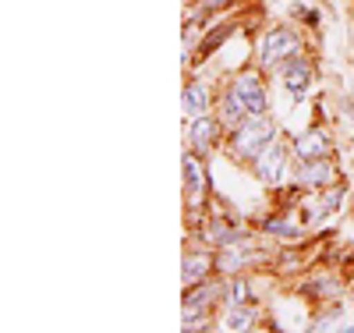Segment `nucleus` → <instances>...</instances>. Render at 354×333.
<instances>
[{
	"instance_id": "nucleus-1",
	"label": "nucleus",
	"mask_w": 354,
	"mask_h": 333,
	"mask_svg": "<svg viewBox=\"0 0 354 333\" xmlns=\"http://www.w3.org/2000/svg\"><path fill=\"white\" fill-rule=\"evenodd\" d=\"M277 138H280V128H277V120L270 114L266 117H248L238 132L227 135V156L234 163H241V167H252L255 156Z\"/></svg>"
},
{
	"instance_id": "nucleus-2",
	"label": "nucleus",
	"mask_w": 354,
	"mask_h": 333,
	"mask_svg": "<svg viewBox=\"0 0 354 333\" xmlns=\"http://www.w3.org/2000/svg\"><path fill=\"white\" fill-rule=\"evenodd\" d=\"M305 53V39H301V28H294V25H273V28H266L259 46H255V60H259V68L262 71H277L280 64H287L290 57H298Z\"/></svg>"
},
{
	"instance_id": "nucleus-3",
	"label": "nucleus",
	"mask_w": 354,
	"mask_h": 333,
	"mask_svg": "<svg viewBox=\"0 0 354 333\" xmlns=\"http://www.w3.org/2000/svg\"><path fill=\"white\" fill-rule=\"evenodd\" d=\"M230 93L238 100L248 117H266L270 114V89H266V78H262V68H245L241 75L230 78Z\"/></svg>"
},
{
	"instance_id": "nucleus-4",
	"label": "nucleus",
	"mask_w": 354,
	"mask_h": 333,
	"mask_svg": "<svg viewBox=\"0 0 354 333\" xmlns=\"http://www.w3.org/2000/svg\"><path fill=\"white\" fill-rule=\"evenodd\" d=\"M270 255L259 252L248 245V237L238 241V245H223V249H213V273H223V277H234L241 273L245 266H255V262H266Z\"/></svg>"
},
{
	"instance_id": "nucleus-5",
	"label": "nucleus",
	"mask_w": 354,
	"mask_h": 333,
	"mask_svg": "<svg viewBox=\"0 0 354 333\" xmlns=\"http://www.w3.org/2000/svg\"><path fill=\"white\" fill-rule=\"evenodd\" d=\"M223 138H227V128H223V120L216 117V110L192 117V125H188V145L195 149L198 156L209 160V153H213Z\"/></svg>"
},
{
	"instance_id": "nucleus-6",
	"label": "nucleus",
	"mask_w": 354,
	"mask_h": 333,
	"mask_svg": "<svg viewBox=\"0 0 354 333\" xmlns=\"http://www.w3.org/2000/svg\"><path fill=\"white\" fill-rule=\"evenodd\" d=\"M287 160H294L290 156V142H283V138H277V142H270L262 149V153L255 156V163H252V174L262 181V185H280V177H283V170H287Z\"/></svg>"
},
{
	"instance_id": "nucleus-7",
	"label": "nucleus",
	"mask_w": 354,
	"mask_h": 333,
	"mask_svg": "<svg viewBox=\"0 0 354 333\" xmlns=\"http://www.w3.org/2000/svg\"><path fill=\"white\" fill-rule=\"evenodd\" d=\"M294 185H301L305 192H326L337 185V167L333 156L326 160H294Z\"/></svg>"
},
{
	"instance_id": "nucleus-8",
	"label": "nucleus",
	"mask_w": 354,
	"mask_h": 333,
	"mask_svg": "<svg viewBox=\"0 0 354 333\" xmlns=\"http://www.w3.org/2000/svg\"><path fill=\"white\" fill-rule=\"evenodd\" d=\"M290 156L294 160H326L333 156V138L326 128H308L290 138Z\"/></svg>"
},
{
	"instance_id": "nucleus-9",
	"label": "nucleus",
	"mask_w": 354,
	"mask_h": 333,
	"mask_svg": "<svg viewBox=\"0 0 354 333\" xmlns=\"http://www.w3.org/2000/svg\"><path fill=\"white\" fill-rule=\"evenodd\" d=\"M181 170H185L188 206H202V199L209 195V174H205V156H198L195 149H188L185 160H181Z\"/></svg>"
},
{
	"instance_id": "nucleus-10",
	"label": "nucleus",
	"mask_w": 354,
	"mask_h": 333,
	"mask_svg": "<svg viewBox=\"0 0 354 333\" xmlns=\"http://www.w3.org/2000/svg\"><path fill=\"white\" fill-rule=\"evenodd\" d=\"M277 75L283 78V85H287L290 96H305L308 85H312V78H315V64H312L305 53H298V57H290L287 64H280Z\"/></svg>"
},
{
	"instance_id": "nucleus-11",
	"label": "nucleus",
	"mask_w": 354,
	"mask_h": 333,
	"mask_svg": "<svg viewBox=\"0 0 354 333\" xmlns=\"http://www.w3.org/2000/svg\"><path fill=\"white\" fill-rule=\"evenodd\" d=\"M209 107H213V89H209V82H202V78L185 82V93H181V110H185V117L209 114Z\"/></svg>"
},
{
	"instance_id": "nucleus-12",
	"label": "nucleus",
	"mask_w": 354,
	"mask_h": 333,
	"mask_svg": "<svg viewBox=\"0 0 354 333\" xmlns=\"http://www.w3.org/2000/svg\"><path fill=\"white\" fill-rule=\"evenodd\" d=\"M220 298H223V284L213 280V277H205V280L185 287V309H209L213 312V305Z\"/></svg>"
},
{
	"instance_id": "nucleus-13",
	"label": "nucleus",
	"mask_w": 354,
	"mask_h": 333,
	"mask_svg": "<svg viewBox=\"0 0 354 333\" xmlns=\"http://www.w3.org/2000/svg\"><path fill=\"white\" fill-rule=\"evenodd\" d=\"M259 227H262V234L280 237V241H287V245H301V241H305V227L301 224H290L287 220V209H280V213H273V217H266Z\"/></svg>"
},
{
	"instance_id": "nucleus-14",
	"label": "nucleus",
	"mask_w": 354,
	"mask_h": 333,
	"mask_svg": "<svg viewBox=\"0 0 354 333\" xmlns=\"http://www.w3.org/2000/svg\"><path fill=\"white\" fill-rule=\"evenodd\" d=\"M205 277H213V249H198V252H188L185 255V262H181V280H185V287L188 284H198V280H205Z\"/></svg>"
},
{
	"instance_id": "nucleus-15",
	"label": "nucleus",
	"mask_w": 354,
	"mask_h": 333,
	"mask_svg": "<svg viewBox=\"0 0 354 333\" xmlns=\"http://www.w3.org/2000/svg\"><path fill=\"white\" fill-rule=\"evenodd\" d=\"M230 33H238V21H234V18H227V21L213 25V28H205V33H202V43H198V50H195V60H192V64H202V60L209 57L213 50H220V46H223V39H227Z\"/></svg>"
},
{
	"instance_id": "nucleus-16",
	"label": "nucleus",
	"mask_w": 354,
	"mask_h": 333,
	"mask_svg": "<svg viewBox=\"0 0 354 333\" xmlns=\"http://www.w3.org/2000/svg\"><path fill=\"white\" fill-rule=\"evenodd\" d=\"M216 117L223 120V128H227V135H230V132H238L245 120H248V110H245L238 100H234L230 89H223V93L216 96Z\"/></svg>"
},
{
	"instance_id": "nucleus-17",
	"label": "nucleus",
	"mask_w": 354,
	"mask_h": 333,
	"mask_svg": "<svg viewBox=\"0 0 354 333\" xmlns=\"http://www.w3.org/2000/svg\"><path fill=\"white\" fill-rule=\"evenodd\" d=\"M255 323H259V312L252 309V305H227V316L220 319V326L223 330H255Z\"/></svg>"
},
{
	"instance_id": "nucleus-18",
	"label": "nucleus",
	"mask_w": 354,
	"mask_h": 333,
	"mask_svg": "<svg viewBox=\"0 0 354 333\" xmlns=\"http://www.w3.org/2000/svg\"><path fill=\"white\" fill-rule=\"evenodd\" d=\"M223 301H227V305H252V284L241 273H234L223 284Z\"/></svg>"
},
{
	"instance_id": "nucleus-19",
	"label": "nucleus",
	"mask_w": 354,
	"mask_h": 333,
	"mask_svg": "<svg viewBox=\"0 0 354 333\" xmlns=\"http://www.w3.org/2000/svg\"><path fill=\"white\" fill-rule=\"evenodd\" d=\"M181 330L185 333H209L213 330V312L209 309H185Z\"/></svg>"
},
{
	"instance_id": "nucleus-20",
	"label": "nucleus",
	"mask_w": 354,
	"mask_h": 333,
	"mask_svg": "<svg viewBox=\"0 0 354 333\" xmlns=\"http://www.w3.org/2000/svg\"><path fill=\"white\" fill-rule=\"evenodd\" d=\"M340 291H344V284L340 280H326V277H319V280H312V284H305L301 287V294L305 298H326V301H337L340 298Z\"/></svg>"
},
{
	"instance_id": "nucleus-21",
	"label": "nucleus",
	"mask_w": 354,
	"mask_h": 333,
	"mask_svg": "<svg viewBox=\"0 0 354 333\" xmlns=\"http://www.w3.org/2000/svg\"><path fill=\"white\" fill-rule=\"evenodd\" d=\"M227 8H234V0H195V8H192V21H209V15H216V11H227Z\"/></svg>"
},
{
	"instance_id": "nucleus-22",
	"label": "nucleus",
	"mask_w": 354,
	"mask_h": 333,
	"mask_svg": "<svg viewBox=\"0 0 354 333\" xmlns=\"http://www.w3.org/2000/svg\"><path fill=\"white\" fill-rule=\"evenodd\" d=\"M340 202H344V188H340V185L326 188V192H322V206H319V213H337Z\"/></svg>"
},
{
	"instance_id": "nucleus-23",
	"label": "nucleus",
	"mask_w": 354,
	"mask_h": 333,
	"mask_svg": "<svg viewBox=\"0 0 354 333\" xmlns=\"http://www.w3.org/2000/svg\"><path fill=\"white\" fill-rule=\"evenodd\" d=\"M351 213H354V199H351Z\"/></svg>"
},
{
	"instance_id": "nucleus-24",
	"label": "nucleus",
	"mask_w": 354,
	"mask_h": 333,
	"mask_svg": "<svg viewBox=\"0 0 354 333\" xmlns=\"http://www.w3.org/2000/svg\"><path fill=\"white\" fill-rule=\"evenodd\" d=\"M351 291H354V284H351Z\"/></svg>"
}]
</instances>
